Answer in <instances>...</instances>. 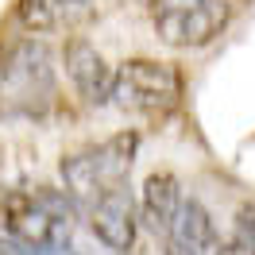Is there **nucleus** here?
I'll return each mask as SVG.
<instances>
[{
  "label": "nucleus",
  "mask_w": 255,
  "mask_h": 255,
  "mask_svg": "<svg viewBox=\"0 0 255 255\" xmlns=\"http://www.w3.org/2000/svg\"><path fill=\"white\" fill-rule=\"evenodd\" d=\"M54 54L43 39L0 47V120H39L54 105Z\"/></svg>",
  "instance_id": "1"
},
{
  "label": "nucleus",
  "mask_w": 255,
  "mask_h": 255,
  "mask_svg": "<svg viewBox=\"0 0 255 255\" xmlns=\"http://www.w3.org/2000/svg\"><path fill=\"white\" fill-rule=\"evenodd\" d=\"M78 205L66 190L35 186V190H8L0 197V221L8 236L31 248H70L74 244V224Z\"/></svg>",
  "instance_id": "2"
},
{
  "label": "nucleus",
  "mask_w": 255,
  "mask_h": 255,
  "mask_svg": "<svg viewBox=\"0 0 255 255\" xmlns=\"http://www.w3.org/2000/svg\"><path fill=\"white\" fill-rule=\"evenodd\" d=\"M135 151H139V135L120 131V135H112V139L89 147V151H78V155L62 159V186L74 197L78 213L116 190H128Z\"/></svg>",
  "instance_id": "3"
},
{
  "label": "nucleus",
  "mask_w": 255,
  "mask_h": 255,
  "mask_svg": "<svg viewBox=\"0 0 255 255\" xmlns=\"http://www.w3.org/2000/svg\"><path fill=\"white\" fill-rule=\"evenodd\" d=\"M112 105L135 116H170L182 105V74L170 62L131 58L112 78Z\"/></svg>",
  "instance_id": "4"
},
{
  "label": "nucleus",
  "mask_w": 255,
  "mask_h": 255,
  "mask_svg": "<svg viewBox=\"0 0 255 255\" xmlns=\"http://www.w3.org/2000/svg\"><path fill=\"white\" fill-rule=\"evenodd\" d=\"M147 8L155 35L174 50L209 47L228 23L224 0H147Z\"/></svg>",
  "instance_id": "5"
},
{
  "label": "nucleus",
  "mask_w": 255,
  "mask_h": 255,
  "mask_svg": "<svg viewBox=\"0 0 255 255\" xmlns=\"http://www.w3.org/2000/svg\"><path fill=\"white\" fill-rule=\"evenodd\" d=\"M162 252L166 255H221L217 224H213V217H209V209L201 201L182 197L170 228L162 232Z\"/></svg>",
  "instance_id": "6"
},
{
  "label": "nucleus",
  "mask_w": 255,
  "mask_h": 255,
  "mask_svg": "<svg viewBox=\"0 0 255 255\" xmlns=\"http://www.w3.org/2000/svg\"><path fill=\"white\" fill-rule=\"evenodd\" d=\"M81 217L89 221L93 236L109 252H128L135 244V201H131V190H116L109 197L93 201V205H85Z\"/></svg>",
  "instance_id": "7"
},
{
  "label": "nucleus",
  "mask_w": 255,
  "mask_h": 255,
  "mask_svg": "<svg viewBox=\"0 0 255 255\" xmlns=\"http://www.w3.org/2000/svg\"><path fill=\"white\" fill-rule=\"evenodd\" d=\"M66 74L74 81V89L81 93L85 105H109L112 101V78L116 70H109L105 54L85 43V39H70L66 43Z\"/></svg>",
  "instance_id": "8"
},
{
  "label": "nucleus",
  "mask_w": 255,
  "mask_h": 255,
  "mask_svg": "<svg viewBox=\"0 0 255 255\" xmlns=\"http://www.w3.org/2000/svg\"><path fill=\"white\" fill-rule=\"evenodd\" d=\"M89 0H19L16 4V16L27 31L43 35V31H58V27H70L78 23L89 8Z\"/></svg>",
  "instance_id": "9"
},
{
  "label": "nucleus",
  "mask_w": 255,
  "mask_h": 255,
  "mask_svg": "<svg viewBox=\"0 0 255 255\" xmlns=\"http://www.w3.org/2000/svg\"><path fill=\"white\" fill-rule=\"evenodd\" d=\"M178 205H182V190H178L174 174L159 170V174H151L143 182V201H139V209H143V221L155 236H162V232L170 228Z\"/></svg>",
  "instance_id": "10"
},
{
  "label": "nucleus",
  "mask_w": 255,
  "mask_h": 255,
  "mask_svg": "<svg viewBox=\"0 0 255 255\" xmlns=\"http://www.w3.org/2000/svg\"><path fill=\"white\" fill-rule=\"evenodd\" d=\"M221 255H255V205H244L236 213V224L221 244Z\"/></svg>",
  "instance_id": "11"
}]
</instances>
